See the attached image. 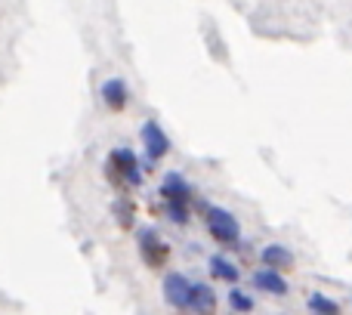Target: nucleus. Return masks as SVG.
Instances as JSON below:
<instances>
[{"instance_id": "nucleus-10", "label": "nucleus", "mask_w": 352, "mask_h": 315, "mask_svg": "<svg viewBox=\"0 0 352 315\" xmlns=\"http://www.w3.org/2000/svg\"><path fill=\"white\" fill-rule=\"evenodd\" d=\"M207 266H210V275H213V279L229 281V285H235L238 275H241V272H238V266H232L226 257H210V263H207Z\"/></svg>"}, {"instance_id": "nucleus-8", "label": "nucleus", "mask_w": 352, "mask_h": 315, "mask_svg": "<svg viewBox=\"0 0 352 315\" xmlns=\"http://www.w3.org/2000/svg\"><path fill=\"white\" fill-rule=\"evenodd\" d=\"M102 99L111 111H124V105H127V99H130L127 84H124L121 78H109L102 84Z\"/></svg>"}, {"instance_id": "nucleus-4", "label": "nucleus", "mask_w": 352, "mask_h": 315, "mask_svg": "<svg viewBox=\"0 0 352 315\" xmlns=\"http://www.w3.org/2000/svg\"><path fill=\"white\" fill-rule=\"evenodd\" d=\"M140 136H142V146H146L148 164L161 161V158L170 152V140H167V133L161 130L158 121H146V124H142V133Z\"/></svg>"}, {"instance_id": "nucleus-11", "label": "nucleus", "mask_w": 352, "mask_h": 315, "mask_svg": "<svg viewBox=\"0 0 352 315\" xmlns=\"http://www.w3.org/2000/svg\"><path fill=\"white\" fill-rule=\"evenodd\" d=\"M260 260L266 263L269 269H278V266H291V250L281 248V244H269V248H263Z\"/></svg>"}, {"instance_id": "nucleus-6", "label": "nucleus", "mask_w": 352, "mask_h": 315, "mask_svg": "<svg viewBox=\"0 0 352 315\" xmlns=\"http://www.w3.org/2000/svg\"><path fill=\"white\" fill-rule=\"evenodd\" d=\"M161 198H164L167 204H188L192 186L182 180V173H167L164 182H161Z\"/></svg>"}, {"instance_id": "nucleus-5", "label": "nucleus", "mask_w": 352, "mask_h": 315, "mask_svg": "<svg viewBox=\"0 0 352 315\" xmlns=\"http://www.w3.org/2000/svg\"><path fill=\"white\" fill-rule=\"evenodd\" d=\"M164 297L176 309H188V297H192V281L179 272H170L164 279Z\"/></svg>"}, {"instance_id": "nucleus-3", "label": "nucleus", "mask_w": 352, "mask_h": 315, "mask_svg": "<svg viewBox=\"0 0 352 315\" xmlns=\"http://www.w3.org/2000/svg\"><path fill=\"white\" fill-rule=\"evenodd\" d=\"M136 241H140V254H142V260H146L148 266H152V269L164 266L170 248H167V244L158 238V232H155V229H140V232H136Z\"/></svg>"}, {"instance_id": "nucleus-2", "label": "nucleus", "mask_w": 352, "mask_h": 315, "mask_svg": "<svg viewBox=\"0 0 352 315\" xmlns=\"http://www.w3.org/2000/svg\"><path fill=\"white\" fill-rule=\"evenodd\" d=\"M109 173L111 180H121L127 186H140L142 182V170H140V161L130 149H115L109 155Z\"/></svg>"}, {"instance_id": "nucleus-13", "label": "nucleus", "mask_w": 352, "mask_h": 315, "mask_svg": "<svg viewBox=\"0 0 352 315\" xmlns=\"http://www.w3.org/2000/svg\"><path fill=\"white\" fill-rule=\"evenodd\" d=\"M229 303H232V309H238V312H250V309H254V300H250L244 291H238V287H232V291H229Z\"/></svg>"}, {"instance_id": "nucleus-1", "label": "nucleus", "mask_w": 352, "mask_h": 315, "mask_svg": "<svg viewBox=\"0 0 352 315\" xmlns=\"http://www.w3.org/2000/svg\"><path fill=\"white\" fill-rule=\"evenodd\" d=\"M204 219H207V232H210L219 244H235L238 238H241V226H238V219L232 217L226 207L207 204Z\"/></svg>"}, {"instance_id": "nucleus-15", "label": "nucleus", "mask_w": 352, "mask_h": 315, "mask_svg": "<svg viewBox=\"0 0 352 315\" xmlns=\"http://www.w3.org/2000/svg\"><path fill=\"white\" fill-rule=\"evenodd\" d=\"M167 217H170L176 226H182L188 219V204H167Z\"/></svg>"}, {"instance_id": "nucleus-9", "label": "nucleus", "mask_w": 352, "mask_h": 315, "mask_svg": "<svg viewBox=\"0 0 352 315\" xmlns=\"http://www.w3.org/2000/svg\"><path fill=\"white\" fill-rule=\"evenodd\" d=\"M254 285H256V291L275 294V297L287 294V281L281 279V272H275V269H260V272H254Z\"/></svg>"}, {"instance_id": "nucleus-14", "label": "nucleus", "mask_w": 352, "mask_h": 315, "mask_svg": "<svg viewBox=\"0 0 352 315\" xmlns=\"http://www.w3.org/2000/svg\"><path fill=\"white\" fill-rule=\"evenodd\" d=\"M115 217L124 229H130L133 226V204L130 201H115Z\"/></svg>"}, {"instance_id": "nucleus-7", "label": "nucleus", "mask_w": 352, "mask_h": 315, "mask_svg": "<svg viewBox=\"0 0 352 315\" xmlns=\"http://www.w3.org/2000/svg\"><path fill=\"white\" fill-rule=\"evenodd\" d=\"M188 309L195 315H213L217 312V294L207 285H192V297H188Z\"/></svg>"}, {"instance_id": "nucleus-12", "label": "nucleus", "mask_w": 352, "mask_h": 315, "mask_svg": "<svg viewBox=\"0 0 352 315\" xmlns=\"http://www.w3.org/2000/svg\"><path fill=\"white\" fill-rule=\"evenodd\" d=\"M309 309L318 312V315H337V303L331 297H324V294H312V297H309Z\"/></svg>"}]
</instances>
